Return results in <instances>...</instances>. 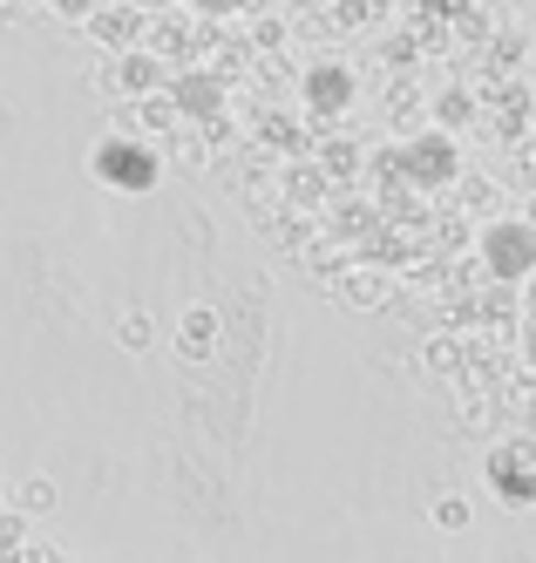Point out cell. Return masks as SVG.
<instances>
[{"label": "cell", "instance_id": "6da1fadb", "mask_svg": "<svg viewBox=\"0 0 536 563\" xmlns=\"http://www.w3.org/2000/svg\"><path fill=\"white\" fill-rule=\"evenodd\" d=\"M89 170H96V184H109V190H122V197H143V190H156V177H163V156H156L150 143H136V136H102L96 156H89Z\"/></svg>", "mask_w": 536, "mask_h": 563}, {"label": "cell", "instance_id": "7a4b0ae2", "mask_svg": "<svg viewBox=\"0 0 536 563\" xmlns=\"http://www.w3.org/2000/svg\"><path fill=\"white\" fill-rule=\"evenodd\" d=\"M489 482L503 489L510 509H536V441H503L489 455Z\"/></svg>", "mask_w": 536, "mask_h": 563}, {"label": "cell", "instance_id": "3957f363", "mask_svg": "<svg viewBox=\"0 0 536 563\" xmlns=\"http://www.w3.org/2000/svg\"><path fill=\"white\" fill-rule=\"evenodd\" d=\"M218 333H225V319H218L211 306H184L177 353H184V360H211V353H218Z\"/></svg>", "mask_w": 536, "mask_h": 563}, {"label": "cell", "instance_id": "277c9868", "mask_svg": "<svg viewBox=\"0 0 536 563\" xmlns=\"http://www.w3.org/2000/svg\"><path fill=\"white\" fill-rule=\"evenodd\" d=\"M489 258H496V272L510 278V272H523L536 258V238L523 224H489Z\"/></svg>", "mask_w": 536, "mask_h": 563}, {"label": "cell", "instance_id": "5b68a950", "mask_svg": "<svg viewBox=\"0 0 536 563\" xmlns=\"http://www.w3.org/2000/svg\"><path fill=\"white\" fill-rule=\"evenodd\" d=\"M116 89H122V96H156V89H163V62L130 55V62H122V75H116Z\"/></svg>", "mask_w": 536, "mask_h": 563}, {"label": "cell", "instance_id": "8992f818", "mask_svg": "<svg viewBox=\"0 0 536 563\" xmlns=\"http://www.w3.org/2000/svg\"><path fill=\"white\" fill-rule=\"evenodd\" d=\"M116 346L130 353V360H143V353L156 346V319H150V312H122V319H116Z\"/></svg>", "mask_w": 536, "mask_h": 563}, {"label": "cell", "instance_id": "52a82bcc", "mask_svg": "<svg viewBox=\"0 0 536 563\" xmlns=\"http://www.w3.org/2000/svg\"><path fill=\"white\" fill-rule=\"evenodd\" d=\"M469 516H475V509H469V496H462V489H441V496H435V509H428V522H435L441 537H462V530H469Z\"/></svg>", "mask_w": 536, "mask_h": 563}, {"label": "cell", "instance_id": "ba28073f", "mask_svg": "<svg viewBox=\"0 0 536 563\" xmlns=\"http://www.w3.org/2000/svg\"><path fill=\"white\" fill-rule=\"evenodd\" d=\"M55 503H62V489H55L48 475H28L21 489H14V509L21 516H55Z\"/></svg>", "mask_w": 536, "mask_h": 563}, {"label": "cell", "instance_id": "9c48e42d", "mask_svg": "<svg viewBox=\"0 0 536 563\" xmlns=\"http://www.w3.org/2000/svg\"><path fill=\"white\" fill-rule=\"evenodd\" d=\"M428 367H435V374H456V367H462L456 340H435V346H428Z\"/></svg>", "mask_w": 536, "mask_h": 563}, {"label": "cell", "instance_id": "30bf717a", "mask_svg": "<svg viewBox=\"0 0 536 563\" xmlns=\"http://www.w3.org/2000/svg\"><path fill=\"white\" fill-rule=\"evenodd\" d=\"M347 299H353V306H387V286H381V278H353Z\"/></svg>", "mask_w": 536, "mask_h": 563}, {"label": "cell", "instance_id": "8fae6325", "mask_svg": "<svg viewBox=\"0 0 536 563\" xmlns=\"http://www.w3.org/2000/svg\"><path fill=\"white\" fill-rule=\"evenodd\" d=\"M21 522H28L21 509H8V516H0V543H8V550H21V543H28V530H21Z\"/></svg>", "mask_w": 536, "mask_h": 563}]
</instances>
